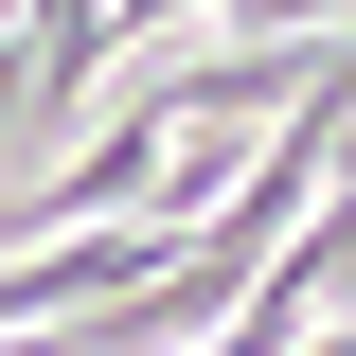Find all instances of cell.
<instances>
[{"mask_svg": "<svg viewBox=\"0 0 356 356\" xmlns=\"http://www.w3.org/2000/svg\"><path fill=\"white\" fill-rule=\"evenodd\" d=\"M303 356H356V321H321V339H303Z\"/></svg>", "mask_w": 356, "mask_h": 356, "instance_id": "cell-1", "label": "cell"}]
</instances>
